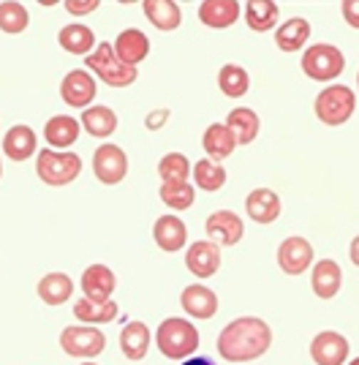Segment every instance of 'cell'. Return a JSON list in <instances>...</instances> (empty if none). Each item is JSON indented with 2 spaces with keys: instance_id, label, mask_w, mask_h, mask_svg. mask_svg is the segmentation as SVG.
Here are the masks:
<instances>
[{
  "instance_id": "1",
  "label": "cell",
  "mask_w": 359,
  "mask_h": 365,
  "mask_svg": "<svg viewBox=\"0 0 359 365\" xmlns=\"http://www.w3.org/2000/svg\"><path fill=\"white\" fill-rule=\"evenodd\" d=\"M272 346V330L259 317H239L229 322L218 335V354L229 363H251L267 354Z\"/></svg>"
},
{
  "instance_id": "2",
  "label": "cell",
  "mask_w": 359,
  "mask_h": 365,
  "mask_svg": "<svg viewBox=\"0 0 359 365\" xmlns=\"http://www.w3.org/2000/svg\"><path fill=\"white\" fill-rule=\"evenodd\" d=\"M155 344H158V351L169 360H188L199 349V330L188 319L169 317L158 324Z\"/></svg>"
},
{
  "instance_id": "3",
  "label": "cell",
  "mask_w": 359,
  "mask_h": 365,
  "mask_svg": "<svg viewBox=\"0 0 359 365\" xmlns=\"http://www.w3.org/2000/svg\"><path fill=\"white\" fill-rule=\"evenodd\" d=\"M85 63H88L90 71L98 76L101 82H106L109 88H128V85H134L136 76H139L134 66H125V63L120 61L115 46L109 44V41H101V44L95 46Z\"/></svg>"
},
{
  "instance_id": "4",
  "label": "cell",
  "mask_w": 359,
  "mask_h": 365,
  "mask_svg": "<svg viewBox=\"0 0 359 365\" xmlns=\"http://www.w3.org/2000/svg\"><path fill=\"white\" fill-rule=\"evenodd\" d=\"M354 107H357V96L351 88H345V85H329L324 91L316 96V118L329 125V128H335V125H343V123L351 120V115H354Z\"/></svg>"
},
{
  "instance_id": "5",
  "label": "cell",
  "mask_w": 359,
  "mask_h": 365,
  "mask_svg": "<svg viewBox=\"0 0 359 365\" xmlns=\"http://www.w3.org/2000/svg\"><path fill=\"white\" fill-rule=\"evenodd\" d=\"M36 172H38V178L41 182L46 185H68V182H74L79 178V172H82V158L71 150H44L38 153V158H36Z\"/></svg>"
},
{
  "instance_id": "6",
  "label": "cell",
  "mask_w": 359,
  "mask_h": 365,
  "mask_svg": "<svg viewBox=\"0 0 359 365\" xmlns=\"http://www.w3.org/2000/svg\"><path fill=\"white\" fill-rule=\"evenodd\" d=\"M302 71L316 82H332L343 74L345 58L338 46L332 44H313L302 52Z\"/></svg>"
},
{
  "instance_id": "7",
  "label": "cell",
  "mask_w": 359,
  "mask_h": 365,
  "mask_svg": "<svg viewBox=\"0 0 359 365\" xmlns=\"http://www.w3.org/2000/svg\"><path fill=\"white\" fill-rule=\"evenodd\" d=\"M60 346L71 357H98L106 349V335L93 324H74L60 333Z\"/></svg>"
},
{
  "instance_id": "8",
  "label": "cell",
  "mask_w": 359,
  "mask_h": 365,
  "mask_svg": "<svg viewBox=\"0 0 359 365\" xmlns=\"http://www.w3.org/2000/svg\"><path fill=\"white\" fill-rule=\"evenodd\" d=\"M93 172L104 185H118L128 175V155L118 145H101L93 155Z\"/></svg>"
},
{
  "instance_id": "9",
  "label": "cell",
  "mask_w": 359,
  "mask_h": 365,
  "mask_svg": "<svg viewBox=\"0 0 359 365\" xmlns=\"http://www.w3.org/2000/svg\"><path fill=\"white\" fill-rule=\"evenodd\" d=\"M95 79L90 71H82V68H76V71H68V74L63 76V82H60V98L68 104V107H76V109H88V104H93V98H95Z\"/></svg>"
},
{
  "instance_id": "10",
  "label": "cell",
  "mask_w": 359,
  "mask_h": 365,
  "mask_svg": "<svg viewBox=\"0 0 359 365\" xmlns=\"http://www.w3.org/2000/svg\"><path fill=\"white\" fill-rule=\"evenodd\" d=\"M313 262V245L305 237L291 235L278 245V264L286 275H302Z\"/></svg>"
},
{
  "instance_id": "11",
  "label": "cell",
  "mask_w": 359,
  "mask_h": 365,
  "mask_svg": "<svg viewBox=\"0 0 359 365\" xmlns=\"http://www.w3.org/2000/svg\"><path fill=\"white\" fill-rule=\"evenodd\" d=\"M204 229H207L209 240L218 245H237L242 240V235H245L242 218L237 213H231V210H215V213H209Z\"/></svg>"
},
{
  "instance_id": "12",
  "label": "cell",
  "mask_w": 359,
  "mask_h": 365,
  "mask_svg": "<svg viewBox=\"0 0 359 365\" xmlns=\"http://www.w3.org/2000/svg\"><path fill=\"white\" fill-rule=\"evenodd\" d=\"M311 357L316 365H343L348 360V341L335 330H324L313 338Z\"/></svg>"
},
{
  "instance_id": "13",
  "label": "cell",
  "mask_w": 359,
  "mask_h": 365,
  "mask_svg": "<svg viewBox=\"0 0 359 365\" xmlns=\"http://www.w3.org/2000/svg\"><path fill=\"white\" fill-rule=\"evenodd\" d=\"M185 267L196 275V278H209L218 273L221 267V245L212 240H196L188 251H185Z\"/></svg>"
},
{
  "instance_id": "14",
  "label": "cell",
  "mask_w": 359,
  "mask_h": 365,
  "mask_svg": "<svg viewBox=\"0 0 359 365\" xmlns=\"http://www.w3.org/2000/svg\"><path fill=\"white\" fill-rule=\"evenodd\" d=\"M180 303H182L188 317L204 322L215 317V311H218V294L209 289V287H204V284H191V287L182 289Z\"/></svg>"
},
{
  "instance_id": "15",
  "label": "cell",
  "mask_w": 359,
  "mask_h": 365,
  "mask_svg": "<svg viewBox=\"0 0 359 365\" xmlns=\"http://www.w3.org/2000/svg\"><path fill=\"white\" fill-rule=\"evenodd\" d=\"M152 240L155 245L166 251V254H175L182 245L188 243V229L182 224V218L177 215H161L155 224H152Z\"/></svg>"
},
{
  "instance_id": "16",
  "label": "cell",
  "mask_w": 359,
  "mask_h": 365,
  "mask_svg": "<svg viewBox=\"0 0 359 365\" xmlns=\"http://www.w3.org/2000/svg\"><path fill=\"white\" fill-rule=\"evenodd\" d=\"M311 287H313L316 297L321 300H332L340 287H343V270L335 259H321L313 264V273H311Z\"/></svg>"
},
{
  "instance_id": "17",
  "label": "cell",
  "mask_w": 359,
  "mask_h": 365,
  "mask_svg": "<svg viewBox=\"0 0 359 365\" xmlns=\"http://www.w3.org/2000/svg\"><path fill=\"white\" fill-rule=\"evenodd\" d=\"M245 210L256 224H272L281 215V197L272 188H254L245 197Z\"/></svg>"
},
{
  "instance_id": "18",
  "label": "cell",
  "mask_w": 359,
  "mask_h": 365,
  "mask_svg": "<svg viewBox=\"0 0 359 365\" xmlns=\"http://www.w3.org/2000/svg\"><path fill=\"white\" fill-rule=\"evenodd\" d=\"M239 0H204L199 6V19L202 25L207 28H215V31H224V28H231L239 19Z\"/></svg>"
},
{
  "instance_id": "19",
  "label": "cell",
  "mask_w": 359,
  "mask_h": 365,
  "mask_svg": "<svg viewBox=\"0 0 359 365\" xmlns=\"http://www.w3.org/2000/svg\"><path fill=\"white\" fill-rule=\"evenodd\" d=\"M38 148V137H36V131L30 128V125H11L9 131H6V139H3V148L0 150L6 153V158H11V161H28L30 155L36 153Z\"/></svg>"
},
{
  "instance_id": "20",
  "label": "cell",
  "mask_w": 359,
  "mask_h": 365,
  "mask_svg": "<svg viewBox=\"0 0 359 365\" xmlns=\"http://www.w3.org/2000/svg\"><path fill=\"white\" fill-rule=\"evenodd\" d=\"M115 287H118V278L106 264H90L82 273V292L88 300H109Z\"/></svg>"
},
{
  "instance_id": "21",
  "label": "cell",
  "mask_w": 359,
  "mask_h": 365,
  "mask_svg": "<svg viewBox=\"0 0 359 365\" xmlns=\"http://www.w3.org/2000/svg\"><path fill=\"white\" fill-rule=\"evenodd\" d=\"M115 52H118V58L125 66H134L136 68L150 55V38L142 31L128 28V31H123L115 38Z\"/></svg>"
},
{
  "instance_id": "22",
  "label": "cell",
  "mask_w": 359,
  "mask_h": 365,
  "mask_svg": "<svg viewBox=\"0 0 359 365\" xmlns=\"http://www.w3.org/2000/svg\"><path fill=\"white\" fill-rule=\"evenodd\" d=\"M142 11H145L152 28H158L164 33L177 31L180 22H182V11H180V6L175 0H145Z\"/></svg>"
},
{
  "instance_id": "23",
  "label": "cell",
  "mask_w": 359,
  "mask_h": 365,
  "mask_svg": "<svg viewBox=\"0 0 359 365\" xmlns=\"http://www.w3.org/2000/svg\"><path fill=\"white\" fill-rule=\"evenodd\" d=\"M202 145L207 150L209 161H224V158H229L234 153L237 139L229 131V125H224V123H209L204 137H202Z\"/></svg>"
},
{
  "instance_id": "24",
  "label": "cell",
  "mask_w": 359,
  "mask_h": 365,
  "mask_svg": "<svg viewBox=\"0 0 359 365\" xmlns=\"http://www.w3.org/2000/svg\"><path fill=\"white\" fill-rule=\"evenodd\" d=\"M120 349L128 360H145L150 349V327L145 322H128L120 333Z\"/></svg>"
},
{
  "instance_id": "25",
  "label": "cell",
  "mask_w": 359,
  "mask_h": 365,
  "mask_svg": "<svg viewBox=\"0 0 359 365\" xmlns=\"http://www.w3.org/2000/svg\"><path fill=\"white\" fill-rule=\"evenodd\" d=\"M311 38V22L305 16H291L275 33V44L281 52H299Z\"/></svg>"
},
{
  "instance_id": "26",
  "label": "cell",
  "mask_w": 359,
  "mask_h": 365,
  "mask_svg": "<svg viewBox=\"0 0 359 365\" xmlns=\"http://www.w3.org/2000/svg\"><path fill=\"white\" fill-rule=\"evenodd\" d=\"M79 128H82V123L74 120L71 115H55L46 120L44 137L49 142V148H71L79 139Z\"/></svg>"
},
{
  "instance_id": "27",
  "label": "cell",
  "mask_w": 359,
  "mask_h": 365,
  "mask_svg": "<svg viewBox=\"0 0 359 365\" xmlns=\"http://www.w3.org/2000/svg\"><path fill=\"white\" fill-rule=\"evenodd\" d=\"M278 19H281L278 3H272V0H248L245 3V22L251 31L267 33L278 25Z\"/></svg>"
},
{
  "instance_id": "28",
  "label": "cell",
  "mask_w": 359,
  "mask_h": 365,
  "mask_svg": "<svg viewBox=\"0 0 359 365\" xmlns=\"http://www.w3.org/2000/svg\"><path fill=\"white\" fill-rule=\"evenodd\" d=\"M120 314V308L115 300H76L74 303V317L79 322H88V324H106V322H115V317Z\"/></svg>"
},
{
  "instance_id": "29",
  "label": "cell",
  "mask_w": 359,
  "mask_h": 365,
  "mask_svg": "<svg viewBox=\"0 0 359 365\" xmlns=\"http://www.w3.org/2000/svg\"><path fill=\"white\" fill-rule=\"evenodd\" d=\"M226 125H229V131L234 134L237 145H251V142L259 137V125H261V123H259V115H256L254 109L237 107L229 112Z\"/></svg>"
},
{
  "instance_id": "30",
  "label": "cell",
  "mask_w": 359,
  "mask_h": 365,
  "mask_svg": "<svg viewBox=\"0 0 359 365\" xmlns=\"http://www.w3.org/2000/svg\"><path fill=\"white\" fill-rule=\"evenodd\" d=\"M71 294H74V281L66 273H46L44 278L38 281V297H41L46 305L68 303Z\"/></svg>"
},
{
  "instance_id": "31",
  "label": "cell",
  "mask_w": 359,
  "mask_h": 365,
  "mask_svg": "<svg viewBox=\"0 0 359 365\" xmlns=\"http://www.w3.org/2000/svg\"><path fill=\"white\" fill-rule=\"evenodd\" d=\"M58 41L66 52L71 55H90L93 52V44H95V33L90 31L88 25H79V22H71L66 25L63 31L58 33Z\"/></svg>"
},
{
  "instance_id": "32",
  "label": "cell",
  "mask_w": 359,
  "mask_h": 365,
  "mask_svg": "<svg viewBox=\"0 0 359 365\" xmlns=\"http://www.w3.org/2000/svg\"><path fill=\"white\" fill-rule=\"evenodd\" d=\"M79 123L85 125V131H88L90 137L106 139L109 134H115V128H118V115L109 107H88L82 112V120Z\"/></svg>"
},
{
  "instance_id": "33",
  "label": "cell",
  "mask_w": 359,
  "mask_h": 365,
  "mask_svg": "<svg viewBox=\"0 0 359 365\" xmlns=\"http://www.w3.org/2000/svg\"><path fill=\"white\" fill-rule=\"evenodd\" d=\"M218 88L229 98H242L245 93L251 91V76L237 63H226L224 68L218 71Z\"/></svg>"
},
{
  "instance_id": "34",
  "label": "cell",
  "mask_w": 359,
  "mask_h": 365,
  "mask_svg": "<svg viewBox=\"0 0 359 365\" xmlns=\"http://www.w3.org/2000/svg\"><path fill=\"white\" fill-rule=\"evenodd\" d=\"M191 175H194L196 185L202 191H207V194H215V191H221L226 185V169L218 161H209V158H202Z\"/></svg>"
},
{
  "instance_id": "35",
  "label": "cell",
  "mask_w": 359,
  "mask_h": 365,
  "mask_svg": "<svg viewBox=\"0 0 359 365\" xmlns=\"http://www.w3.org/2000/svg\"><path fill=\"white\" fill-rule=\"evenodd\" d=\"M158 194H161V202L169 210H180V213L188 210L196 199V191L191 182H161Z\"/></svg>"
},
{
  "instance_id": "36",
  "label": "cell",
  "mask_w": 359,
  "mask_h": 365,
  "mask_svg": "<svg viewBox=\"0 0 359 365\" xmlns=\"http://www.w3.org/2000/svg\"><path fill=\"white\" fill-rule=\"evenodd\" d=\"M191 172H194V167H191L185 153H166L158 161V175L164 182H188Z\"/></svg>"
},
{
  "instance_id": "37",
  "label": "cell",
  "mask_w": 359,
  "mask_h": 365,
  "mask_svg": "<svg viewBox=\"0 0 359 365\" xmlns=\"http://www.w3.org/2000/svg\"><path fill=\"white\" fill-rule=\"evenodd\" d=\"M28 25H30V14L22 3H16V0L0 3V31L14 36V33L28 31Z\"/></svg>"
},
{
  "instance_id": "38",
  "label": "cell",
  "mask_w": 359,
  "mask_h": 365,
  "mask_svg": "<svg viewBox=\"0 0 359 365\" xmlns=\"http://www.w3.org/2000/svg\"><path fill=\"white\" fill-rule=\"evenodd\" d=\"M101 6V0H66V11L68 14H90Z\"/></svg>"
},
{
  "instance_id": "39",
  "label": "cell",
  "mask_w": 359,
  "mask_h": 365,
  "mask_svg": "<svg viewBox=\"0 0 359 365\" xmlns=\"http://www.w3.org/2000/svg\"><path fill=\"white\" fill-rule=\"evenodd\" d=\"M340 11H343V19L354 28V31H359V0H343L340 3Z\"/></svg>"
},
{
  "instance_id": "40",
  "label": "cell",
  "mask_w": 359,
  "mask_h": 365,
  "mask_svg": "<svg viewBox=\"0 0 359 365\" xmlns=\"http://www.w3.org/2000/svg\"><path fill=\"white\" fill-rule=\"evenodd\" d=\"M166 118H169V109H161V112H150V115H147V128H150V131H158V128H164Z\"/></svg>"
},
{
  "instance_id": "41",
  "label": "cell",
  "mask_w": 359,
  "mask_h": 365,
  "mask_svg": "<svg viewBox=\"0 0 359 365\" xmlns=\"http://www.w3.org/2000/svg\"><path fill=\"white\" fill-rule=\"evenodd\" d=\"M348 259H351V262L359 267V235L351 240V245H348Z\"/></svg>"
},
{
  "instance_id": "42",
  "label": "cell",
  "mask_w": 359,
  "mask_h": 365,
  "mask_svg": "<svg viewBox=\"0 0 359 365\" xmlns=\"http://www.w3.org/2000/svg\"><path fill=\"white\" fill-rule=\"evenodd\" d=\"M182 365H215V363H212L209 357H188Z\"/></svg>"
},
{
  "instance_id": "43",
  "label": "cell",
  "mask_w": 359,
  "mask_h": 365,
  "mask_svg": "<svg viewBox=\"0 0 359 365\" xmlns=\"http://www.w3.org/2000/svg\"><path fill=\"white\" fill-rule=\"evenodd\" d=\"M348 365H359V357H354V360H351Z\"/></svg>"
},
{
  "instance_id": "44",
  "label": "cell",
  "mask_w": 359,
  "mask_h": 365,
  "mask_svg": "<svg viewBox=\"0 0 359 365\" xmlns=\"http://www.w3.org/2000/svg\"><path fill=\"white\" fill-rule=\"evenodd\" d=\"M0 155H3V150H0ZM0 175H3V161H0Z\"/></svg>"
},
{
  "instance_id": "45",
  "label": "cell",
  "mask_w": 359,
  "mask_h": 365,
  "mask_svg": "<svg viewBox=\"0 0 359 365\" xmlns=\"http://www.w3.org/2000/svg\"><path fill=\"white\" fill-rule=\"evenodd\" d=\"M82 365H93V363H82Z\"/></svg>"
},
{
  "instance_id": "46",
  "label": "cell",
  "mask_w": 359,
  "mask_h": 365,
  "mask_svg": "<svg viewBox=\"0 0 359 365\" xmlns=\"http://www.w3.org/2000/svg\"><path fill=\"white\" fill-rule=\"evenodd\" d=\"M357 82H359V74H357Z\"/></svg>"
}]
</instances>
